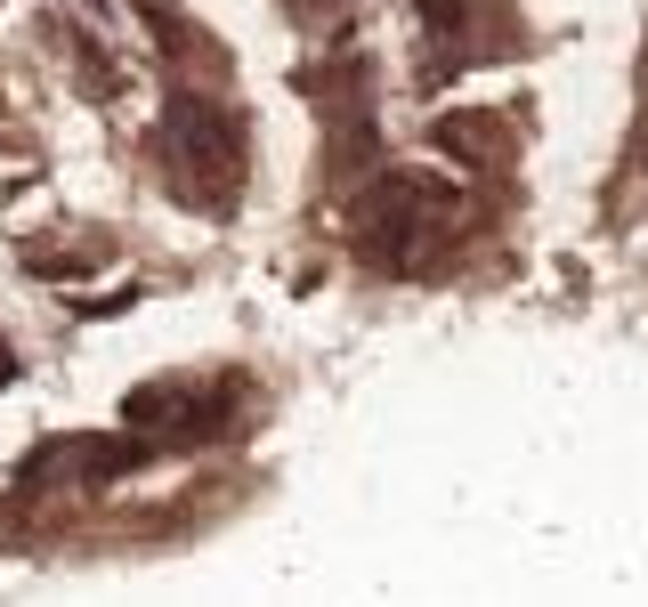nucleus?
Here are the masks:
<instances>
[{
    "instance_id": "obj_1",
    "label": "nucleus",
    "mask_w": 648,
    "mask_h": 607,
    "mask_svg": "<svg viewBox=\"0 0 648 607\" xmlns=\"http://www.w3.org/2000/svg\"><path fill=\"white\" fill-rule=\"evenodd\" d=\"M171 154L195 179H219V195L243 179V130L219 106H203V98H179V106H171Z\"/></svg>"
}]
</instances>
